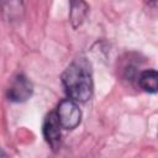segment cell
Here are the masks:
<instances>
[{
  "instance_id": "obj_8",
  "label": "cell",
  "mask_w": 158,
  "mask_h": 158,
  "mask_svg": "<svg viewBox=\"0 0 158 158\" xmlns=\"http://www.w3.org/2000/svg\"><path fill=\"white\" fill-rule=\"evenodd\" d=\"M148 1H149V4L152 6H156V4H157V0H148Z\"/></svg>"
},
{
  "instance_id": "obj_6",
  "label": "cell",
  "mask_w": 158,
  "mask_h": 158,
  "mask_svg": "<svg viewBox=\"0 0 158 158\" xmlns=\"http://www.w3.org/2000/svg\"><path fill=\"white\" fill-rule=\"evenodd\" d=\"M89 15V5L84 0H69V22L74 30L79 28Z\"/></svg>"
},
{
  "instance_id": "obj_3",
  "label": "cell",
  "mask_w": 158,
  "mask_h": 158,
  "mask_svg": "<svg viewBox=\"0 0 158 158\" xmlns=\"http://www.w3.org/2000/svg\"><path fill=\"white\" fill-rule=\"evenodd\" d=\"M33 94V84L32 81L22 73L14 77L11 80L7 90H6V98L11 102H25L27 101Z\"/></svg>"
},
{
  "instance_id": "obj_1",
  "label": "cell",
  "mask_w": 158,
  "mask_h": 158,
  "mask_svg": "<svg viewBox=\"0 0 158 158\" xmlns=\"http://www.w3.org/2000/svg\"><path fill=\"white\" fill-rule=\"evenodd\" d=\"M62 84L69 99L78 104L89 101L94 93L91 72L84 60L72 62L62 73Z\"/></svg>"
},
{
  "instance_id": "obj_7",
  "label": "cell",
  "mask_w": 158,
  "mask_h": 158,
  "mask_svg": "<svg viewBox=\"0 0 158 158\" xmlns=\"http://www.w3.org/2000/svg\"><path fill=\"white\" fill-rule=\"evenodd\" d=\"M137 83L143 91L156 94L158 89V75L156 69H146L141 72L137 77Z\"/></svg>"
},
{
  "instance_id": "obj_4",
  "label": "cell",
  "mask_w": 158,
  "mask_h": 158,
  "mask_svg": "<svg viewBox=\"0 0 158 158\" xmlns=\"http://www.w3.org/2000/svg\"><path fill=\"white\" fill-rule=\"evenodd\" d=\"M42 133L46 139V142L49 144V147L56 152L60 147V137H62V126L59 123V120L57 117L56 111L49 112L42 126Z\"/></svg>"
},
{
  "instance_id": "obj_9",
  "label": "cell",
  "mask_w": 158,
  "mask_h": 158,
  "mask_svg": "<svg viewBox=\"0 0 158 158\" xmlns=\"http://www.w3.org/2000/svg\"><path fill=\"white\" fill-rule=\"evenodd\" d=\"M0 156H7V153H6V152H4V151L0 148Z\"/></svg>"
},
{
  "instance_id": "obj_5",
  "label": "cell",
  "mask_w": 158,
  "mask_h": 158,
  "mask_svg": "<svg viewBox=\"0 0 158 158\" xmlns=\"http://www.w3.org/2000/svg\"><path fill=\"white\" fill-rule=\"evenodd\" d=\"M0 11L9 23H19L25 15L23 0H0Z\"/></svg>"
},
{
  "instance_id": "obj_2",
  "label": "cell",
  "mask_w": 158,
  "mask_h": 158,
  "mask_svg": "<svg viewBox=\"0 0 158 158\" xmlns=\"http://www.w3.org/2000/svg\"><path fill=\"white\" fill-rule=\"evenodd\" d=\"M56 114L62 128L64 130L72 131L77 128L81 122V110L79 109L78 102L69 98L62 100L58 104Z\"/></svg>"
}]
</instances>
